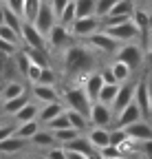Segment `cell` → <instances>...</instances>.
<instances>
[{"label": "cell", "mask_w": 152, "mask_h": 159, "mask_svg": "<svg viewBox=\"0 0 152 159\" xmlns=\"http://www.w3.org/2000/svg\"><path fill=\"white\" fill-rule=\"evenodd\" d=\"M60 64H62V73L66 80L71 82H77V80L99 71V53L90 49L86 42H73L60 57Z\"/></svg>", "instance_id": "6da1fadb"}, {"label": "cell", "mask_w": 152, "mask_h": 159, "mask_svg": "<svg viewBox=\"0 0 152 159\" xmlns=\"http://www.w3.org/2000/svg\"><path fill=\"white\" fill-rule=\"evenodd\" d=\"M60 93H62V104H64L66 111H77V113H82V115L88 117L93 102L88 99V95H86V91H84L82 86L68 84V86H66L64 91H60Z\"/></svg>", "instance_id": "7a4b0ae2"}, {"label": "cell", "mask_w": 152, "mask_h": 159, "mask_svg": "<svg viewBox=\"0 0 152 159\" xmlns=\"http://www.w3.org/2000/svg\"><path fill=\"white\" fill-rule=\"evenodd\" d=\"M115 60L124 62L130 71H139L145 64V47L141 42H130V44H121L119 51L115 53Z\"/></svg>", "instance_id": "3957f363"}, {"label": "cell", "mask_w": 152, "mask_h": 159, "mask_svg": "<svg viewBox=\"0 0 152 159\" xmlns=\"http://www.w3.org/2000/svg\"><path fill=\"white\" fill-rule=\"evenodd\" d=\"M106 35H110L115 42L121 47V44H130V42H141V35H139V29L135 27L132 20L124 25H117V27H110V29H102Z\"/></svg>", "instance_id": "277c9868"}, {"label": "cell", "mask_w": 152, "mask_h": 159, "mask_svg": "<svg viewBox=\"0 0 152 159\" xmlns=\"http://www.w3.org/2000/svg\"><path fill=\"white\" fill-rule=\"evenodd\" d=\"M75 42L71 31L62 25H55L51 29V33L46 35V47H49V53H64L71 44Z\"/></svg>", "instance_id": "5b68a950"}, {"label": "cell", "mask_w": 152, "mask_h": 159, "mask_svg": "<svg viewBox=\"0 0 152 159\" xmlns=\"http://www.w3.org/2000/svg\"><path fill=\"white\" fill-rule=\"evenodd\" d=\"M135 104L139 106L143 119L152 117V106H150V73L137 77V89H135Z\"/></svg>", "instance_id": "8992f818"}, {"label": "cell", "mask_w": 152, "mask_h": 159, "mask_svg": "<svg viewBox=\"0 0 152 159\" xmlns=\"http://www.w3.org/2000/svg\"><path fill=\"white\" fill-rule=\"evenodd\" d=\"M82 42H86L90 49H95L99 55H112L115 57V53L119 51V44L112 40L110 35H106L102 29L97 31V33H93V35H88L86 40H82Z\"/></svg>", "instance_id": "52a82bcc"}, {"label": "cell", "mask_w": 152, "mask_h": 159, "mask_svg": "<svg viewBox=\"0 0 152 159\" xmlns=\"http://www.w3.org/2000/svg\"><path fill=\"white\" fill-rule=\"evenodd\" d=\"M68 31H71V35H73L75 42H82V40H86L88 35H93V33L99 31V18L97 16H93V18H77L68 27Z\"/></svg>", "instance_id": "ba28073f"}, {"label": "cell", "mask_w": 152, "mask_h": 159, "mask_svg": "<svg viewBox=\"0 0 152 159\" xmlns=\"http://www.w3.org/2000/svg\"><path fill=\"white\" fill-rule=\"evenodd\" d=\"M37 31H40L44 38L51 33V29L58 25V16L53 13V7H51V2L49 0H44L42 2V7H40V11H37V16H35V20L31 22Z\"/></svg>", "instance_id": "9c48e42d"}, {"label": "cell", "mask_w": 152, "mask_h": 159, "mask_svg": "<svg viewBox=\"0 0 152 159\" xmlns=\"http://www.w3.org/2000/svg\"><path fill=\"white\" fill-rule=\"evenodd\" d=\"M29 95L33 102H37L40 106L46 104H55V102H62V93L58 91V86H42V84H31L29 86Z\"/></svg>", "instance_id": "30bf717a"}, {"label": "cell", "mask_w": 152, "mask_h": 159, "mask_svg": "<svg viewBox=\"0 0 152 159\" xmlns=\"http://www.w3.org/2000/svg\"><path fill=\"white\" fill-rule=\"evenodd\" d=\"M20 38H22V47L24 49H35V51H49L46 47V38L37 31L31 22H24L22 25V31H20Z\"/></svg>", "instance_id": "8fae6325"}, {"label": "cell", "mask_w": 152, "mask_h": 159, "mask_svg": "<svg viewBox=\"0 0 152 159\" xmlns=\"http://www.w3.org/2000/svg\"><path fill=\"white\" fill-rule=\"evenodd\" d=\"M88 122L90 126H97V128H108L112 122H115V111L106 104H99L95 102L90 106V113H88Z\"/></svg>", "instance_id": "7c38bea8"}, {"label": "cell", "mask_w": 152, "mask_h": 159, "mask_svg": "<svg viewBox=\"0 0 152 159\" xmlns=\"http://www.w3.org/2000/svg\"><path fill=\"white\" fill-rule=\"evenodd\" d=\"M135 89H137V80H130V82H126V84H119L117 99H115V104H112V111H115V115H119L128 104L135 102Z\"/></svg>", "instance_id": "4fadbf2b"}, {"label": "cell", "mask_w": 152, "mask_h": 159, "mask_svg": "<svg viewBox=\"0 0 152 159\" xmlns=\"http://www.w3.org/2000/svg\"><path fill=\"white\" fill-rule=\"evenodd\" d=\"M128 137L130 139H135V142H152V124H150V119H139V122L135 124H130L126 128Z\"/></svg>", "instance_id": "5bb4252c"}, {"label": "cell", "mask_w": 152, "mask_h": 159, "mask_svg": "<svg viewBox=\"0 0 152 159\" xmlns=\"http://www.w3.org/2000/svg\"><path fill=\"white\" fill-rule=\"evenodd\" d=\"M29 142H24V139H20V137H9V139H5V142H0V155H5V157H18V155H22V152H27L29 150Z\"/></svg>", "instance_id": "9a60e30c"}, {"label": "cell", "mask_w": 152, "mask_h": 159, "mask_svg": "<svg viewBox=\"0 0 152 159\" xmlns=\"http://www.w3.org/2000/svg\"><path fill=\"white\" fill-rule=\"evenodd\" d=\"M139 119H143V115H141L139 106L132 102V104H128L119 115H115V126H117V128H128L130 124L139 122Z\"/></svg>", "instance_id": "2e32d148"}, {"label": "cell", "mask_w": 152, "mask_h": 159, "mask_svg": "<svg viewBox=\"0 0 152 159\" xmlns=\"http://www.w3.org/2000/svg\"><path fill=\"white\" fill-rule=\"evenodd\" d=\"M86 139L90 142V146L95 148V152L110 146V128H97V126H90L86 133Z\"/></svg>", "instance_id": "e0dca14e"}, {"label": "cell", "mask_w": 152, "mask_h": 159, "mask_svg": "<svg viewBox=\"0 0 152 159\" xmlns=\"http://www.w3.org/2000/svg\"><path fill=\"white\" fill-rule=\"evenodd\" d=\"M102 86H104V80H102V73H99V71H95V73L86 75L84 84H82V89L86 91V95H88V99H90L93 104L97 102V97H99V91H102Z\"/></svg>", "instance_id": "ac0fdd59"}, {"label": "cell", "mask_w": 152, "mask_h": 159, "mask_svg": "<svg viewBox=\"0 0 152 159\" xmlns=\"http://www.w3.org/2000/svg\"><path fill=\"white\" fill-rule=\"evenodd\" d=\"M37 115H40V104L31 99L29 104H24L20 111L13 115L11 122H13V124H29V122H37Z\"/></svg>", "instance_id": "d6986e66"}, {"label": "cell", "mask_w": 152, "mask_h": 159, "mask_svg": "<svg viewBox=\"0 0 152 159\" xmlns=\"http://www.w3.org/2000/svg\"><path fill=\"white\" fill-rule=\"evenodd\" d=\"M24 93H29V89H27L24 82H20V80H7V82L2 84V89H0V99L7 102V99L20 97V95H24Z\"/></svg>", "instance_id": "ffe728a7"}, {"label": "cell", "mask_w": 152, "mask_h": 159, "mask_svg": "<svg viewBox=\"0 0 152 159\" xmlns=\"http://www.w3.org/2000/svg\"><path fill=\"white\" fill-rule=\"evenodd\" d=\"M53 146H58V144H55V137H53V133L46 130V128H40V130L35 133V137L31 139V148L37 150V152H44V150H49V148H53Z\"/></svg>", "instance_id": "44dd1931"}, {"label": "cell", "mask_w": 152, "mask_h": 159, "mask_svg": "<svg viewBox=\"0 0 152 159\" xmlns=\"http://www.w3.org/2000/svg\"><path fill=\"white\" fill-rule=\"evenodd\" d=\"M66 108L62 102H55V104H46V106H40V115H37V122H40V126H46L51 119H55L58 115H62Z\"/></svg>", "instance_id": "7402d4cb"}, {"label": "cell", "mask_w": 152, "mask_h": 159, "mask_svg": "<svg viewBox=\"0 0 152 159\" xmlns=\"http://www.w3.org/2000/svg\"><path fill=\"white\" fill-rule=\"evenodd\" d=\"M29 102H31V95L29 93H24L20 97H13V99H7V102H2V111H0V113H2L5 117H11L13 119V115L20 111L24 104H29Z\"/></svg>", "instance_id": "603a6c76"}, {"label": "cell", "mask_w": 152, "mask_h": 159, "mask_svg": "<svg viewBox=\"0 0 152 159\" xmlns=\"http://www.w3.org/2000/svg\"><path fill=\"white\" fill-rule=\"evenodd\" d=\"M66 152H77V155H86V157H90L93 152H95V148L90 146V142L86 139V135H80L77 139H73L71 144H66V146H62Z\"/></svg>", "instance_id": "cb8c5ba5"}, {"label": "cell", "mask_w": 152, "mask_h": 159, "mask_svg": "<svg viewBox=\"0 0 152 159\" xmlns=\"http://www.w3.org/2000/svg\"><path fill=\"white\" fill-rule=\"evenodd\" d=\"M110 71H112V75H115L117 84H126V82L132 80V71L124 62H119V60H112V62H110Z\"/></svg>", "instance_id": "d4e9b609"}, {"label": "cell", "mask_w": 152, "mask_h": 159, "mask_svg": "<svg viewBox=\"0 0 152 159\" xmlns=\"http://www.w3.org/2000/svg\"><path fill=\"white\" fill-rule=\"evenodd\" d=\"M40 122H29V124H15V137L24 139V142L31 144V139L35 137V133L40 130Z\"/></svg>", "instance_id": "484cf974"}, {"label": "cell", "mask_w": 152, "mask_h": 159, "mask_svg": "<svg viewBox=\"0 0 152 159\" xmlns=\"http://www.w3.org/2000/svg\"><path fill=\"white\" fill-rule=\"evenodd\" d=\"M117 93H119V84H104L102 91H99L97 102L112 108V104H115V99H117Z\"/></svg>", "instance_id": "4316f807"}, {"label": "cell", "mask_w": 152, "mask_h": 159, "mask_svg": "<svg viewBox=\"0 0 152 159\" xmlns=\"http://www.w3.org/2000/svg\"><path fill=\"white\" fill-rule=\"evenodd\" d=\"M75 2V13L77 18H93L97 9V0H73Z\"/></svg>", "instance_id": "83f0119b"}, {"label": "cell", "mask_w": 152, "mask_h": 159, "mask_svg": "<svg viewBox=\"0 0 152 159\" xmlns=\"http://www.w3.org/2000/svg\"><path fill=\"white\" fill-rule=\"evenodd\" d=\"M37 84H42V86H58V84H60V73L55 71L53 66H44L42 73H40Z\"/></svg>", "instance_id": "f1b7e54d"}, {"label": "cell", "mask_w": 152, "mask_h": 159, "mask_svg": "<svg viewBox=\"0 0 152 159\" xmlns=\"http://www.w3.org/2000/svg\"><path fill=\"white\" fill-rule=\"evenodd\" d=\"M44 0H24V11H22V20L24 22H33L37 11H40Z\"/></svg>", "instance_id": "f546056e"}, {"label": "cell", "mask_w": 152, "mask_h": 159, "mask_svg": "<svg viewBox=\"0 0 152 159\" xmlns=\"http://www.w3.org/2000/svg\"><path fill=\"white\" fill-rule=\"evenodd\" d=\"M82 133L80 130H75V128H66V130H58V133H53V137H55V144L58 146H66V144H71L73 139H77Z\"/></svg>", "instance_id": "4dcf8cb0"}, {"label": "cell", "mask_w": 152, "mask_h": 159, "mask_svg": "<svg viewBox=\"0 0 152 159\" xmlns=\"http://www.w3.org/2000/svg\"><path fill=\"white\" fill-rule=\"evenodd\" d=\"M42 128H46V130H51V133H58V130H66V128H73V126H71L68 117H66V111H64L62 115H58L55 119H51V122H49L46 126H42Z\"/></svg>", "instance_id": "1f68e13d"}, {"label": "cell", "mask_w": 152, "mask_h": 159, "mask_svg": "<svg viewBox=\"0 0 152 159\" xmlns=\"http://www.w3.org/2000/svg\"><path fill=\"white\" fill-rule=\"evenodd\" d=\"M132 13H135V2H132V0H119L108 16H126V18H132Z\"/></svg>", "instance_id": "d6a6232c"}, {"label": "cell", "mask_w": 152, "mask_h": 159, "mask_svg": "<svg viewBox=\"0 0 152 159\" xmlns=\"http://www.w3.org/2000/svg\"><path fill=\"white\" fill-rule=\"evenodd\" d=\"M5 25L9 27V29H13L18 35H20V31H22V25H24V20L18 16V13H13V11H9L7 7H5ZM22 40V38H20Z\"/></svg>", "instance_id": "836d02e7"}, {"label": "cell", "mask_w": 152, "mask_h": 159, "mask_svg": "<svg viewBox=\"0 0 152 159\" xmlns=\"http://www.w3.org/2000/svg\"><path fill=\"white\" fill-rule=\"evenodd\" d=\"M0 40H5V42L15 44V47H20V49H22V40H20V35H18L13 29H9L7 25H0Z\"/></svg>", "instance_id": "e575fe53"}, {"label": "cell", "mask_w": 152, "mask_h": 159, "mask_svg": "<svg viewBox=\"0 0 152 159\" xmlns=\"http://www.w3.org/2000/svg\"><path fill=\"white\" fill-rule=\"evenodd\" d=\"M128 142V133H126V128H110V146H115V148H119L121 144H126Z\"/></svg>", "instance_id": "d590c367"}, {"label": "cell", "mask_w": 152, "mask_h": 159, "mask_svg": "<svg viewBox=\"0 0 152 159\" xmlns=\"http://www.w3.org/2000/svg\"><path fill=\"white\" fill-rule=\"evenodd\" d=\"M119 2V0H97V9H95V16H97L99 20L102 18H106L110 11H112V7H115Z\"/></svg>", "instance_id": "8d00e7d4"}, {"label": "cell", "mask_w": 152, "mask_h": 159, "mask_svg": "<svg viewBox=\"0 0 152 159\" xmlns=\"http://www.w3.org/2000/svg\"><path fill=\"white\" fill-rule=\"evenodd\" d=\"M2 5L9 9V11H13V13H18L22 18V11H24V0H2Z\"/></svg>", "instance_id": "74e56055"}, {"label": "cell", "mask_w": 152, "mask_h": 159, "mask_svg": "<svg viewBox=\"0 0 152 159\" xmlns=\"http://www.w3.org/2000/svg\"><path fill=\"white\" fill-rule=\"evenodd\" d=\"M42 155H44V159H66V150L62 146H53V148L44 150Z\"/></svg>", "instance_id": "f35d334b"}, {"label": "cell", "mask_w": 152, "mask_h": 159, "mask_svg": "<svg viewBox=\"0 0 152 159\" xmlns=\"http://www.w3.org/2000/svg\"><path fill=\"white\" fill-rule=\"evenodd\" d=\"M15 135V124L13 122H5V124H0V142H5V139L13 137Z\"/></svg>", "instance_id": "ab89813d"}, {"label": "cell", "mask_w": 152, "mask_h": 159, "mask_svg": "<svg viewBox=\"0 0 152 159\" xmlns=\"http://www.w3.org/2000/svg\"><path fill=\"white\" fill-rule=\"evenodd\" d=\"M97 152L102 155V159H119V157H121L119 148H115V146H106V148H102V150H97Z\"/></svg>", "instance_id": "60d3db41"}, {"label": "cell", "mask_w": 152, "mask_h": 159, "mask_svg": "<svg viewBox=\"0 0 152 159\" xmlns=\"http://www.w3.org/2000/svg\"><path fill=\"white\" fill-rule=\"evenodd\" d=\"M99 73H102L104 84H117V82H115V75H112V71H110V64L102 66V69H99Z\"/></svg>", "instance_id": "b9f144b4"}, {"label": "cell", "mask_w": 152, "mask_h": 159, "mask_svg": "<svg viewBox=\"0 0 152 159\" xmlns=\"http://www.w3.org/2000/svg\"><path fill=\"white\" fill-rule=\"evenodd\" d=\"M49 2H51V7H53V13L60 18V13L64 11V7L71 2V0H49Z\"/></svg>", "instance_id": "7bdbcfd3"}, {"label": "cell", "mask_w": 152, "mask_h": 159, "mask_svg": "<svg viewBox=\"0 0 152 159\" xmlns=\"http://www.w3.org/2000/svg\"><path fill=\"white\" fill-rule=\"evenodd\" d=\"M15 159H44V155L37 152V150H27V152H22V155H18Z\"/></svg>", "instance_id": "ee69618b"}, {"label": "cell", "mask_w": 152, "mask_h": 159, "mask_svg": "<svg viewBox=\"0 0 152 159\" xmlns=\"http://www.w3.org/2000/svg\"><path fill=\"white\" fill-rule=\"evenodd\" d=\"M66 159H88L86 155H77V152H66Z\"/></svg>", "instance_id": "f6af8a7d"}, {"label": "cell", "mask_w": 152, "mask_h": 159, "mask_svg": "<svg viewBox=\"0 0 152 159\" xmlns=\"http://www.w3.org/2000/svg\"><path fill=\"white\" fill-rule=\"evenodd\" d=\"M0 25H5V5L0 2Z\"/></svg>", "instance_id": "bcb514c9"}, {"label": "cell", "mask_w": 152, "mask_h": 159, "mask_svg": "<svg viewBox=\"0 0 152 159\" xmlns=\"http://www.w3.org/2000/svg\"><path fill=\"white\" fill-rule=\"evenodd\" d=\"M88 159H102V155H99V152H93V155H90Z\"/></svg>", "instance_id": "7dc6e473"}, {"label": "cell", "mask_w": 152, "mask_h": 159, "mask_svg": "<svg viewBox=\"0 0 152 159\" xmlns=\"http://www.w3.org/2000/svg\"><path fill=\"white\" fill-rule=\"evenodd\" d=\"M150 106H152V75H150Z\"/></svg>", "instance_id": "c3c4849f"}, {"label": "cell", "mask_w": 152, "mask_h": 159, "mask_svg": "<svg viewBox=\"0 0 152 159\" xmlns=\"http://www.w3.org/2000/svg\"><path fill=\"white\" fill-rule=\"evenodd\" d=\"M150 47H152V33H150V38H148V47H145V51H148Z\"/></svg>", "instance_id": "681fc988"}, {"label": "cell", "mask_w": 152, "mask_h": 159, "mask_svg": "<svg viewBox=\"0 0 152 159\" xmlns=\"http://www.w3.org/2000/svg\"><path fill=\"white\" fill-rule=\"evenodd\" d=\"M148 9H150V11H152V0H150V7H148Z\"/></svg>", "instance_id": "f907efd6"}, {"label": "cell", "mask_w": 152, "mask_h": 159, "mask_svg": "<svg viewBox=\"0 0 152 159\" xmlns=\"http://www.w3.org/2000/svg\"><path fill=\"white\" fill-rule=\"evenodd\" d=\"M0 111H2V99H0Z\"/></svg>", "instance_id": "816d5d0a"}, {"label": "cell", "mask_w": 152, "mask_h": 159, "mask_svg": "<svg viewBox=\"0 0 152 159\" xmlns=\"http://www.w3.org/2000/svg\"><path fill=\"white\" fill-rule=\"evenodd\" d=\"M150 159H152V157H150Z\"/></svg>", "instance_id": "f5cc1de1"}]
</instances>
